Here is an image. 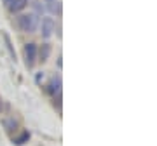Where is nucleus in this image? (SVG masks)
Here are the masks:
<instances>
[{
	"mask_svg": "<svg viewBox=\"0 0 157 146\" xmlns=\"http://www.w3.org/2000/svg\"><path fill=\"white\" fill-rule=\"evenodd\" d=\"M16 24L17 28L21 30V31H33L37 28V16L33 14H25V16H19L16 19Z\"/></svg>",
	"mask_w": 157,
	"mask_h": 146,
	"instance_id": "nucleus-1",
	"label": "nucleus"
},
{
	"mask_svg": "<svg viewBox=\"0 0 157 146\" xmlns=\"http://www.w3.org/2000/svg\"><path fill=\"white\" fill-rule=\"evenodd\" d=\"M25 59H26V66L32 68L37 61V45L35 44H26L25 45Z\"/></svg>",
	"mask_w": 157,
	"mask_h": 146,
	"instance_id": "nucleus-2",
	"label": "nucleus"
},
{
	"mask_svg": "<svg viewBox=\"0 0 157 146\" xmlns=\"http://www.w3.org/2000/svg\"><path fill=\"white\" fill-rule=\"evenodd\" d=\"M52 31H54V21L51 17H44L42 19V37L47 38V37H51Z\"/></svg>",
	"mask_w": 157,
	"mask_h": 146,
	"instance_id": "nucleus-3",
	"label": "nucleus"
},
{
	"mask_svg": "<svg viewBox=\"0 0 157 146\" xmlns=\"http://www.w3.org/2000/svg\"><path fill=\"white\" fill-rule=\"evenodd\" d=\"M26 4H28V0H12L11 5H9V9H11L12 12H19L21 9L26 7Z\"/></svg>",
	"mask_w": 157,
	"mask_h": 146,
	"instance_id": "nucleus-4",
	"label": "nucleus"
},
{
	"mask_svg": "<svg viewBox=\"0 0 157 146\" xmlns=\"http://www.w3.org/2000/svg\"><path fill=\"white\" fill-rule=\"evenodd\" d=\"M49 52H51V47L47 44L42 45V49H40V61H45L47 59V56H49Z\"/></svg>",
	"mask_w": 157,
	"mask_h": 146,
	"instance_id": "nucleus-5",
	"label": "nucleus"
},
{
	"mask_svg": "<svg viewBox=\"0 0 157 146\" xmlns=\"http://www.w3.org/2000/svg\"><path fill=\"white\" fill-rule=\"evenodd\" d=\"M28 139H30V134L26 132V130H25V132H23L19 137H16V139H14V143H16V144H25V143H26Z\"/></svg>",
	"mask_w": 157,
	"mask_h": 146,
	"instance_id": "nucleus-6",
	"label": "nucleus"
},
{
	"mask_svg": "<svg viewBox=\"0 0 157 146\" xmlns=\"http://www.w3.org/2000/svg\"><path fill=\"white\" fill-rule=\"evenodd\" d=\"M11 2H12V0H4V4H6V5H7V7L11 5Z\"/></svg>",
	"mask_w": 157,
	"mask_h": 146,
	"instance_id": "nucleus-7",
	"label": "nucleus"
},
{
	"mask_svg": "<svg viewBox=\"0 0 157 146\" xmlns=\"http://www.w3.org/2000/svg\"><path fill=\"white\" fill-rule=\"evenodd\" d=\"M49 2H52V0H49Z\"/></svg>",
	"mask_w": 157,
	"mask_h": 146,
	"instance_id": "nucleus-8",
	"label": "nucleus"
}]
</instances>
